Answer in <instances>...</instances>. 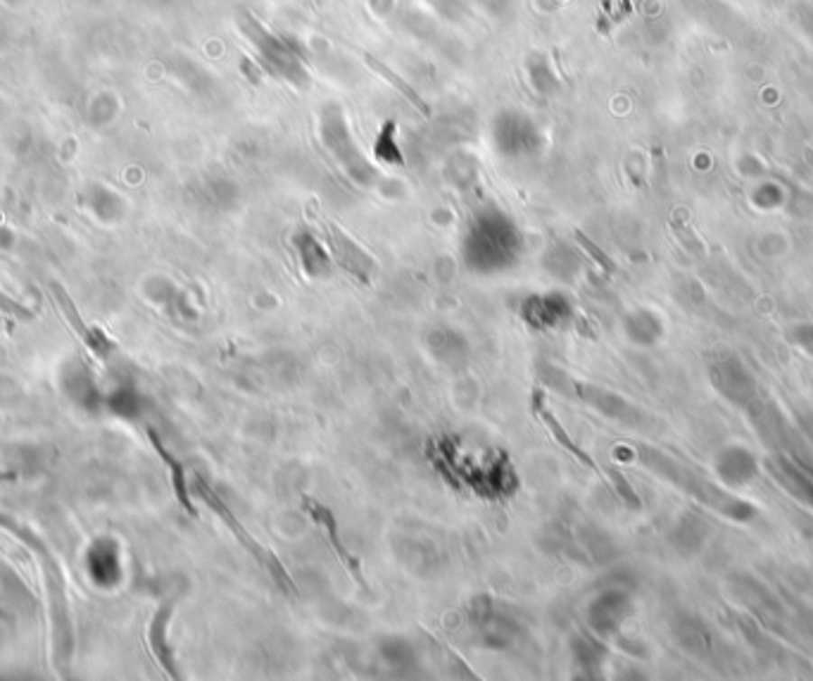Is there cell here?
<instances>
[{
    "label": "cell",
    "mask_w": 813,
    "mask_h": 681,
    "mask_svg": "<svg viewBox=\"0 0 813 681\" xmlns=\"http://www.w3.org/2000/svg\"><path fill=\"white\" fill-rule=\"evenodd\" d=\"M196 489H198V493H200L202 500H205V503H208L209 508H212V510L217 512V518L222 519V522L226 524L228 529H231V534H234V536L238 538V544H241L243 548H245L247 553H250V555H253L254 560H257V564H260V567H264V570H267L269 574H272L273 582L279 583L281 589L286 591L288 596L298 598V586H295L293 579L288 576V572L283 570V564H281L279 557L273 555L272 550H267V548H264V546L257 544V541H254V538L250 536V531H247L245 527H243V524L238 522V519H236L234 510H231V508H228V505L224 503L222 498L217 496V493L212 491V489H209V486L205 484V481H202L200 477H196Z\"/></svg>",
    "instance_id": "6da1fadb"
},
{
    "label": "cell",
    "mask_w": 813,
    "mask_h": 681,
    "mask_svg": "<svg viewBox=\"0 0 813 681\" xmlns=\"http://www.w3.org/2000/svg\"><path fill=\"white\" fill-rule=\"evenodd\" d=\"M305 510L309 512V515H312L314 522L319 524L321 531H324L326 541H328V546H331V548H333L336 557H338L340 563H343V567H346V570L350 572L352 579H355V582H357L359 586H365V576H362V563H359V557L355 555V553H350V550L346 548V544L340 541L338 522H336V518H333V512L328 510L326 505H321L319 500H314V498H305Z\"/></svg>",
    "instance_id": "7a4b0ae2"
},
{
    "label": "cell",
    "mask_w": 813,
    "mask_h": 681,
    "mask_svg": "<svg viewBox=\"0 0 813 681\" xmlns=\"http://www.w3.org/2000/svg\"><path fill=\"white\" fill-rule=\"evenodd\" d=\"M533 413H535V417L540 419L542 424L547 426V432L552 434V439L557 441V443H559L561 448H567V451L571 452L573 458L578 460L580 465H586L587 470H592V471H595V474H599V477H605V474H602V470H599V467H597V462H595V460H592L590 455H587V452L583 451V448H580L578 443H573V439L567 434V429L561 426V422H559V419H557V415H554L552 410H550V407L545 406V400H542V393H535V396H533Z\"/></svg>",
    "instance_id": "3957f363"
},
{
    "label": "cell",
    "mask_w": 813,
    "mask_h": 681,
    "mask_svg": "<svg viewBox=\"0 0 813 681\" xmlns=\"http://www.w3.org/2000/svg\"><path fill=\"white\" fill-rule=\"evenodd\" d=\"M171 612H174V602L171 601L164 602V605H160V610L155 612V617L150 620L148 641H150V648H152V655H155V660L160 662V667H162L170 676H179V672H176V665H174V658H171L170 641H167V627H170Z\"/></svg>",
    "instance_id": "277c9868"
},
{
    "label": "cell",
    "mask_w": 813,
    "mask_h": 681,
    "mask_svg": "<svg viewBox=\"0 0 813 681\" xmlns=\"http://www.w3.org/2000/svg\"><path fill=\"white\" fill-rule=\"evenodd\" d=\"M148 434H150V441H152V445H155L157 455L164 460V465L170 467L171 486H174V493H176V498H179V503H181V508L189 512V515H196V508H193V503H190L189 481H186V471H183V465L174 458V455H171L170 451H167V448H164V443L157 439L155 432H148Z\"/></svg>",
    "instance_id": "5b68a950"
},
{
    "label": "cell",
    "mask_w": 813,
    "mask_h": 681,
    "mask_svg": "<svg viewBox=\"0 0 813 681\" xmlns=\"http://www.w3.org/2000/svg\"><path fill=\"white\" fill-rule=\"evenodd\" d=\"M51 291H52V295L58 298L60 308H62V314H65L67 322L72 324L74 331H77V334L81 336V339H84L86 343H88V346L96 348V350H100V353H105V350H107V346H105L103 334H100V331H93V329L86 327L84 320L79 317L77 308H74V303L69 301V295H67L65 291H62V286H60V284H51Z\"/></svg>",
    "instance_id": "8992f818"
},
{
    "label": "cell",
    "mask_w": 813,
    "mask_h": 681,
    "mask_svg": "<svg viewBox=\"0 0 813 681\" xmlns=\"http://www.w3.org/2000/svg\"><path fill=\"white\" fill-rule=\"evenodd\" d=\"M365 60H366V65H369L371 70H374V72L378 74V77H383L385 81H388V84L395 86L397 91H400V96H404V98L410 100V103L414 105V107H417L419 112H421L423 117H430V107H429V103H426V100H423L421 96H419V93L414 91V89H411L410 84H407V81H402V79L397 77V74L393 72L391 67L383 65V62H381V60L374 58V55H365Z\"/></svg>",
    "instance_id": "52a82bcc"
},
{
    "label": "cell",
    "mask_w": 813,
    "mask_h": 681,
    "mask_svg": "<svg viewBox=\"0 0 813 681\" xmlns=\"http://www.w3.org/2000/svg\"><path fill=\"white\" fill-rule=\"evenodd\" d=\"M374 155L385 164H402L404 157L402 151L397 148V125L395 122H385L381 126V134L376 138V145H374Z\"/></svg>",
    "instance_id": "ba28073f"
},
{
    "label": "cell",
    "mask_w": 813,
    "mask_h": 681,
    "mask_svg": "<svg viewBox=\"0 0 813 681\" xmlns=\"http://www.w3.org/2000/svg\"><path fill=\"white\" fill-rule=\"evenodd\" d=\"M576 241H578L580 246H583V250H586L587 256H590L592 260L597 262L599 267L605 269V272H609V275H614V272H616V265H614V262H612V257L606 256V253H602V250H599L597 246H595V243H592L586 234H583V231H576Z\"/></svg>",
    "instance_id": "9c48e42d"
},
{
    "label": "cell",
    "mask_w": 813,
    "mask_h": 681,
    "mask_svg": "<svg viewBox=\"0 0 813 681\" xmlns=\"http://www.w3.org/2000/svg\"><path fill=\"white\" fill-rule=\"evenodd\" d=\"M614 486H616L618 491H621V496L625 498V500H628V505H633V508H638V496H635V493L631 491V486L625 484V479L621 477V474H618V471H614Z\"/></svg>",
    "instance_id": "30bf717a"
}]
</instances>
